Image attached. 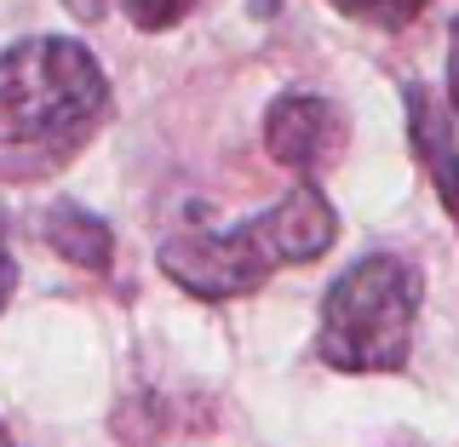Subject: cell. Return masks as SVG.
Wrapping results in <instances>:
<instances>
[{
  "instance_id": "30bf717a",
  "label": "cell",
  "mask_w": 459,
  "mask_h": 447,
  "mask_svg": "<svg viewBox=\"0 0 459 447\" xmlns=\"http://www.w3.org/2000/svg\"><path fill=\"white\" fill-rule=\"evenodd\" d=\"M448 109L459 115V18L448 29Z\"/></svg>"
},
{
  "instance_id": "6da1fadb",
  "label": "cell",
  "mask_w": 459,
  "mask_h": 447,
  "mask_svg": "<svg viewBox=\"0 0 459 447\" xmlns=\"http://www.w3.org/2000/svg\"><path fill=\"white\" fill-rule=\"evenodd\" d=\"M339 236V219L316 184H293L270 212L236 229H184L161 241V276L190 298L224 305V298L258 293L281 264H316Z\"/></svg>"
},
{
  "instance_id": "7c38bea8",
  "label": "cell",
  "mask_w": 459,
  "mask_h": 447,
  "mask_svg": "<svg viewBox=\"0 0 459 447\" xmlns=\"http://www.w3.org/2000/svg\"><path fill=\"white\" fill-rule=\"evenodd\" d=\"M0 447H18V442H12V436H6V425H0Z\"/></svg>"
},
{
  "instance_id": "9c48e42d",
  "label": "cell",
  "mask_w": 459,
  "mask_h": 447,
  "mask_svg": "<svg viewBox=\"0 0 459 447\" xmlns=\"http://www.w3.org/2000/svg\"><path fill=\"white\" fill-rule=\"evenodd\" d=\"M12 287H18V264H12V241H6V212H0V310H6Z\"/></svg>"
},
{
  "instance_id": "ba28073f",
  "label": "cell",
  "mask_w": 459,
  "mask_h": 447,
  "mask_svg": "<svg viewBox=\"0 0 459 447\" xmlns=\"http://www.w3.org/2000/svg\"><path fill=\"white\" fill-rule=\"evenodd\" d=\"M190 6H195V0H126V18L155 35V29L184 23V18H190Z\"/></svg>"
},
{
  "instance_id": "52a82bcc",
  "label": "cell",
  "mask_w": 459,
  "mask_h": 447,
  "mask_svg": "<svg viewBox=\"0 0 459 447\" xmlns=\"http://www.w3.org/2000/svg\"><path fill=\"white\" fill-rule=\"evenodd\" d=\"M327 6L356 18V23H373V29H402V23L420 18L430 0H327Z\"/></svg>"
},
{
  "instance_id": "277c9868",
  "label": "cell",
  "mask_w": 459,
  "mask_h": 447,
  "mask_svg": "<svg viewBox=\"0 0 459 447\" xmlns=\"http://www.w3.org/2000/svg\"><path fill=\"white\" fill-rule=\"evenodd\" d=\"M339 143H344V121H339V109L327 104V98H316V92H287L264 115V150H270V161H281V167H293V172L322 167Z\"/></svg>"
},
{
  "instance_id": "8992f818",
  "label": "cell",
  "mask_w": 459,
  "mask_h": 447,
  "mask_svg": "<svg viewBox=\"0 0 459 447\" xmlns=\"http://www.w3.org/2000/svg\"><path fill=\"white\" fill-rule=\"evenodd\" d=\"M47 241H52V253H64L69 264H81V270H109V253H115L109 224L86 207H52L47 212Z\"/></svg>"
},
{
  "instance_id": "7a4b0ae2",
  "label": "cell",
  "mask_w": 459,
  "mask_h": 447,
  "mask_svg": "<svg viewBox=\"0 0 459 447\" xmlns=\"http://www.w3.org/2000/svg\"><path fill=\"white\" fill-rule=\"evenodd\" d=\"M104 104L109 81L81 40L35 35L0 52V150H69Z\"/></svg>"
},
{
  "instance_id": "5b68a950",
  "label": "cell",
  "mask_w": 459,
  "mask_h": 447,
  "mask_svg": "<svg viewBox=\"0 0 459 447\" xmlns=\"http://www.w3.org/2000/svg\"><path fill=\"white\" fill-rule=\"evenodd\" d=\"M408 133H413V150H420L442 207H448V219L459 224V143H454L448 109H442V98L430 86H408Z\"/></svg>"
},
{
  "instance_id": "3957f363",
  "label": "cell",
  "mask_w": 459,
  "mask_h": 447,
  "mask_svg": "<svg viewBox=\"0 0 459 447\" xmlns=\"http://www.w3.org/2000/svg\"><path fill=\"white\" fill-rule=\"evenodd\" d=\"M413 315L420 276L396 253H368L327 287L316 356L339 373H396L413 344Z\"/></svg>"
},
{
  "instance_id": "8fae6325",
  "label": "cell",
  "mask_w": 459,
  "mask_h": 447,
  "mask_svg": "<svg viewBox=\"0 0 459 447\" xmlns=\"http://www.w3.org/2000/svg\"><path fill=\"white\" fill-rule=\"evenodd\" d=\"M64 6L75 12L81 23H98V18H104V12H109V0H64Z\"/></svg>"
}]
</instances>
